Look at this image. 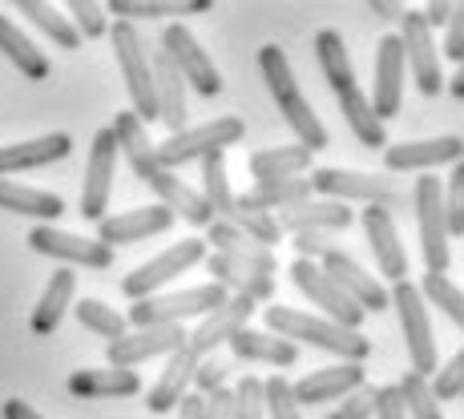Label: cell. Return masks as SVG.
<instances>
[{
    "instance_id": "cell-1",
    "label": "cell",
    "mask_w": 464,
    "mask_h": 419,
    "mask_svg": "<svg viewBox=\"0 0 464 419\" xmlns=\"http://www.w3.org/2000/svg\"><path fill=\"white\" fill-rule=\"evenodd\" d=\"M113 138H118V154L130 162V169L141 177V182L150 186V190L158 194V206H166L174 218L190 222V226L207 230L214 222V214L207 206V198H202L194 186H186L178 174H169V169H162V162H158V146L150 141L146 126H141L138 118L126 110L113 118Z\"/></svg>"
},
{
    "instance_id": "cell-2",
    "label": "cell",
    "mask_w": 464,
    "mask_h": 419,
    "mask_svg": "<svg viewBox=\"0 0 464 419\" xmlns=\"http://www.w3.org/2000/svg\"><path fill=\"white\" fill-rule=\"evenodd\" d=\"M263 323L271 335L287 338L295 347L307 343L315 351H327L339 363H368V355H372V338L363 331H347V327H335L327 319L307 315V310H295V307H266Z\"/></svg>"
},
{
    "instance_id": "cell-3",
    "label": "cell",
    "mask_w": 464,
    "mask_h": 419,
    "mask_svg": "<svg viewBox=\"0 0 464 419\" xmlns=\"http://www.w3.org/2000/svg\"><path fill=\"white\" fill-rule=\"evenodd\" d=\"M258 69H263V81L271 89L283 121H287L291 133H295V146H303L307 154L327 149V129H324V121H319V113L311 110V101L303 97L295 73H291L287 52H283L279 44H263V49H258Z\"/></svg>"
},
{
    "instance_id": "cell-4",
    "label": "cell",
    "mask_w": 464,
    "mask_h": 419,
    "mask_svg": "<svg viewBox=\"0 0 464 419\" xmlns=\"http://www.w3.org/2000/svg\"><path fill=\"white\" fill-rule=\"evenodd\" d=\"M311 194L339 206H380V210H404V190L388 174H363V169H339L315 166L311 169Z\"/></svg>"
},
{
    "instance_id": "cell-5",
    "label": "cell",
    "mask_w": 464,
    "mask_h": 419,
    "mask_svg": "<svg viewBox=\"0 0 464 419\" xmlns=\"http://www.w3.org/2000/svg\"><path fill=\"white\" fill-rule=\"evenodd\" d=\"M227 299L230 294L218 282H202V287H186V290H162L154 299L133 302L126 323L130 327H182L186 319H207Z\"/></svg>"
},
{
    "instance_id": "cell-6",
    "label": "cell",
    "mask_w": 464,
    "mask_h": 419,
    "mask_svg": "<svg viewBox=\"0 0 464 419\" xmlns=\"http://www.w3.org/2000/svg\"><path fill=\"white\" fill-rule=\"evenodd\" d=\"M110 41H113V57H118L121 81H126L133 118L146 126V121H158V105H154V69H150V49L141 41L138 24L130 21H113L110 24Z\"/></svg>"
},
{
    "instance_id": "cell-7",
    "label": "cell",
    "mask_w": 464,
    "mask_h": 419,
    "mask_svg": "<svg viewBox=\"0 0 464 419\" xmlns=\"http://www.w3.org/2000/svg\"><path fill=\"white\" fill-rule=\"evenodd\" d=\"M243 118H235V113H227V118H214V121H202V126H186L182 133H174V138H166L162 146H158V162L162 169H182L190 162H202V157L210 154H227L230 146H238L243 141Z\"/></svg>"
},
{
    "instance_id": "cell-8",
    "label": "cell",
    "mask_w": 464,
    "mask_h": 419,
    "mask_svg": "<svg viewBox=\"0 0 464 419\" xmlns=\"http://www.w3.org/2000/svg\"><path fill=\"white\" fill-rule=\"evenodd\" d=\"M388 299L400 315V335H404L408 363H412V371H420L424 379H432L436 376V331H432V315H428L420 287H416L412 279H404L388 290Z\"/></svg>"
},
{
    "instance_id": "cell-9",
    "label": "cell",
    "mask_w": 464,
    "mask_h": 419,
    "mask_svg": "<svg viewBox=\"0 0 464 419\" xmlns=\"http://www.w3.org/2000/svg\"><path fill=\"white\" fill-rule=\"evenodd\" d=\"M412 206H416V230H420V254H424V274H449L452 262V238H449V222H444V190L440 177L420 174L412 190Z\"/></svg>"
},
{
    "instance_id": "cell-10",
    "label": "cell",
    "mask_w": 464,
    "mask_h": 419,
    "mask_svg": "<svg viewBox=\"0 0 464 419\" xmlns=\"http://www.w3.org/2000/svg\"><path fill=\"white\" fill-rule=\"evenodd\" d=\"M207 254L210 251H207L202 238H182V243L166 246L162 254H154L150 262H141L138 271H130L126 279H121V294H126L130 302L154 299V294H162L178 274H186V271H194L198 262H207Z\"/></svg>"
},
{
    "instance_id": "cell-11",
    "label": "cell",
    "mask_w": 464,
    "mask_h": 419,
    "mask_svg": "<svg viewBox=\"0 0 464 419\" xmlns=\"http://www.w3.org/2000/svg\"><path fill=\"white\" fill-rule=\"evenodd\" d=\"M158 49L169 57V65L178 69V77L186 81V89H194L198 97H218L222 93V73L214 69L210 52L198 44L190 29H186L182 21L166 24L162 29V41H158Z\"/></svg>"
},
{
    "instance_id": "cell-12",
    "label": "cell",
    "mask_w": 464,
    "mask_h": 419,
    "mask_svg": "<svg viewBox=\"0 0 464 419\" xmlns=\"http://www.w3.org/2000/svg\"><path fill=\"white\" fill-rule=\"evenodd\" d=\"M291 282H295V290L311 302V307H319V319H327V323L347 327V331H360L363 319H368L352 299H347L343 290L335 287L332 279H327L319 262L295 258V262H291Z\"/></svg>"
},
{
    "instance_id": "cell-13",
    "label": "cell",
    "mask_w": 464,
    "mask_h": 419,
    "mask_svg": "<svg viewBox=\"0 0 464 419\" xmlns=\"http://www.w3.org/2000/svg\"><path fill=\"white\" fill-rule=\"evenodd\" d=\"M400 44H404V69L408 77L416 81L424 97H436L444 89V69H440V44H436V33L424 24L420 13L408 8L400 16Z\"/></svg>"
},
{
    "instance_id": "cell-14",
    "label": "cell",
    "mask_w": 464,
    "mask_h": 419,
    "mask_svg": "<svg viewBox=\"0 0 464 419\" xmlns=\"http://www.w3.org/2000/svg\"><path fill=\"white\" fill-rule=\"evenodd\" d=\"M118 138L113 129H97L93 146H89V162H85V182H82V218L85 222H102L110 210V194H113V169H118Z\"/></svg>"
},
{
    "instance_id": "cell-15",
    "label": "cell",
    "mask_w": 464,
    "mask_h": 419,
    "mask_svg": "<svg viewBox=\"0 0 464 419\" xmlns=\"http://www.w3.org/2000/svg\"><path fill=\"white\" fill-rule=\"evenodd\" d=\"M464 162V138L457 133H440V138L420 141H396L383 149V169L392 174H436L440 166Z\"/></svg>"
},
{
    "instance_id": "cell-16",
    "label": "cell",
    "mask_w": 464,
    "mask_h": 419,
    "mask_svg": "<svg viewBox=\"0 0 464 419\" xmlns=\"http://www.w3.org/2000/svg\"><path fill=\"white\" fill-rule=\"evenodd\" d=\"M182 347H186V327H133L118 343L105 347V359H110V367L133 371L138 363L169 359V355L182 351Z\"/></svg>"
},
{
    "instance_id": "cell-17",
    "label": "cell",
    "mask_w": 464,
    "mask_h": 419,
    "mask_svg": "<svg viewBox=\"0 0 464 419\" xmlns=\"http://www.w3.org/2000/svg\"><path fill=\"white\" fill-rule=\"evenodd\" d=\"M24 243H29L33 254L57 258V262H65V266H89V271H105V266L113 262L110 246H102L97 238L69 234V230H57V226H33Z\"/></svg>"
},
{
    "instance_id": "cell-18",
    "label": "cell",
    "mask_w": 464,
    "mask_h": 419,
    "mask_svg": "<svg viewBox=\"0 0 464 419\" xmlns=\"http://www.w3.org/2000/svg\"><path fill=\"white\" fill-rule=\"evenodd\" d=\"M324 274L335 282L339 290L347 294V299L355 302V307L363 310V315H380V310H388L392 307V299H388V287L376 279V274H368L360 262H355L347 251H327L324 254Z\"/></svg>"
},
{
    "instance_id": "cell-19",
    "label": "cell",
    "mask_w": 464,
    "mask_h": 419,
    "mask_svg": "<svg viewBox=\"0 0 464 419\" xmlns=\"http://www.w3.org/2000/svg\"><path fill=\"white\" fill-rule=\"evenodd\" d=\"M404 44H400L396 33H388V37L376 41V81H372V113H376L380 121L396 118L400 110H404Z\"/></svg>"
},
{
    "instance_id": "cell-20",
    "label": "cell",
    "mask_w": 464,
    "mask_h": 419,
    "mask_svg": "<svg viewBox=\"0 0 464 419\" xmlns=\"http://www.w3.org/2000/svg\"><path fill=\"white\" fill-rule=\"evenodd\" d=\"M251 315H255V302L230 294L218 310H210L207 319L194 323V331H186V351H190L194 359H207V355H214L222 343H230V335L251 327Z\"/></svg>"
},
{
    "instance_id": "cell-21",
    "label": "cell",
    "mask_w": 464,
    "mask_h": 419,
    "mask_svg": "<svg viewBox=\"0 0 464 419\" xmlns=\"http://www.w3.org/2000/svg\"><path fill=\"white\" fill-rule=\"evenodd\" d=\"M360 226H363V238H368L380 274L383 279H392V282H404L408 279V251H404V243H400L396 214L380 210V206H363L360 210Z\"/></svg>"
},
{
    "instance_id": "cell-22",
    "label": "cell",
    "mask_w": 464,
    "mask_h": 419,
    "mask_svg": "<svg viewBox=\"0 0 464 419\" xmlns=\"http://www.w3.org/2000/svg\"><path fill=\"white\" fill-rule=\"evenodd\" d=\"M174 226V214L158 202L150 206H138V210H126V214H105L97 222V243L102 246H133V243H146V238H158Z\"/></svg>"
},
{
    "instance_id": "cell-23",
    "label": "cell",
    "mask_w": 464,
    "mask_h": 419,
    "mask_svg": "<svg viewBox=\"0 0 464 419\" xmlns=\"http://www.w3.org/2000/svg\"><path fill=\"white\" fill-rule=\"evenodd\" d=\"M360 387H368V367L363 363H335V367L307 371L299 383H291L299 407L303 404H343Z\"/></svg>"
},
{
    "instance_id": "cell-24",
    "label": "cell",
    "mask_w": 464,
    "mask_h": 419,
    "mask_svg": "<svg viewBox=\"0 0 464 419\" xmlns=\"http://www.w3.org/2000/svg\"><path fill=\"white\" fill-rule=\"evenodd\" d=\"M283 234H343L347 226L355 222V210L352 206H339V202H327V198H307L299 206H287L275 214Z\"/></svg>"
},
{
    "instance_id": "cell-25",
    "label": "cell",
    "mask_w": 464,
    "mask_h": 419,
    "mask_svg": "<svg viewBox=\"0 0 464 419\" xmlns=\"http://www.w3.org/2000/svg\"><path fill=\"white\" fill-rule=\"evenodd\" d=\"M73 154V138L69 133H44V138L16 141V146H0V177L24 174V169H41L53 162H65Z\"/></svg>"
},
{
    "instance_id": "cell-26",
    "label": "cell",
    "mask_w": 464,
    "mask_h": 419,
    "mask_svg": "<svg viewBox=\"0 0 464 419\" xmlns=\"http://www.w3.org/2000/svg\"><path fill=\"white\" fill-rule=\"evenodd\" d=\"M69 395L73 399H133L141 391V376L126 367H82L69 376Z\"/></svg>"
},
{
    "instance_id": "cell-27",
    "label": "cell",
    "mask_w": 464,
    "mask_h": 419,
    "mask_svg": "<svg viewBox=\"0 0 464 419\" xmlns=\"http://www.w3.org/2000/svg\"><path fill=\"white\" fill-rule=\"evenodd\" d=\"M150 69H154V105H158V121L174 133L186 129V81L178 77V69L169 65V57L162 49L150 52Z\"/></svg>"
},
{
    "instance_id": "cell-28",
    "label": "cell",
    "mask_w": 464,
    "mask_h": 419,
    "mask_svg": "<svg viewBox=\"0 0 464 419\" xmlns=\"http://www.w3.org/2000/svg\"><path fill=\"white\" fill-rule=\"evenodd\" d=\"M194 371H198V359H194L186 347L169 355L162 376H158V383L146 391V407H150V412H154V415L178 412V404H182V399L190 395V387H194Z\"/></svg>"
},
{
    "instance_id": "cell-29",
    "label": "cell",
    "mask_w": 464,
    "mask_h": 419,
    "mask_svg": "<svg viewBox=\"0 0 464 419\" xmlns=\"http://www.w3.org/2000/svg\"><path fill=\"white\" fill-rule=\"evenodd\" d=\"M207 271H210V282H218V287L227 294H235V299H251V302L275 299L271 274H258V271L235 262V258H227V254H207Z\"/></svg>"
},
{
    "instance_id": "cell-30",
    "label": "cell",
    "mask_w": 464,
    "mask_h": 419,
    "mask_svg": "<svg viewBox=\"0 0 464 419\" xmlns=\"http://www.w3.org/2000/svg\"><path fill=\"white\" fill-rule=\"evenodd\" d=\"M202 243L214 246V254L235 258V262L251 266V271H258V274H271V279H275V271H279V258H275V251H263V246L251 243V238H246L243 230H235L230 222L214 218L207 226V238H202Z\"/></svg>"
},
{
    "instance_id": "cell-31",
    "label": "cell",
    "mask_w": 464,
    "mask_h": 419,
    "mask_svg": "<svg viewBox=\"0 0 464 419\" xmlns=\"http://www.w3.org/2000/svg\"><path fill=\"white\" fill-rule=\"evenodd\" d=\"M230 355L238 363H266V367H295L299 347L287 343V338L271 335V331H255V327H243L238 335H230Z\"/></svg>"
},
{
    "instance_id": "cell-32",
    "label": "cell",
    "mask_w": 464,
    "mask_h": 419,
    "mask_svg": "<svg viewBox=\"0 0 464 419\" xmlns=\"http://www.w3.org/2000/svg\"><path fill=\"white\" fill-rule=\"evenodd\" d=\"M73 294H77V274L69 271H57L49 279V287L41 290L37 307H33V319H29V331L37 338H49L53 331L61 327V319H65V310L73 307Z\"/></svg>"
},
{
    "instance_id": "cell-33",
    "label": "cell",
    "mask_w": 464,
    "mask_h": 419,
    "mask_svg": "<svg viewBox=\"0 0 464 419\" xmlns=\"http://www.w3.org/2000/svg\"><path fill=\"white\" fill-rule=\"evenodd\" d=\"M0 210L21 214V218H37V226H53L65 214V202L49 190H33V186L0 177Z\"/></svg>"
},
{
    "instance_id": "cell-34",
    "label": "cell",
    "mask_w": 464,
    "mask_h": 419,
    "mask_svg": "<svg viewBox=\"0 0 464 419\" xmlns=\"http://www.w3.org/2000/svg\"><path fill=\"white\" fill-rule=\"evenodd\" d=\"M255 182H287V177H303L315 169V154H307L303 146H271L258 149L246 162Z\"/></svg>"
},
{
    "instance_id": "cell-35",
    "label": "cell",
    "mask_w": 464,
    "mask_h": 419,
    "mask_svg": "<svg viewBox=\"0 0 464 419\" xmlns=\"http://www.w3.org/2000/svg\"><path fill=\"white\" fill-rule=\"evenodd\" d=\"M315 61L319 69H324L327 85H332V93H347V89H360V81H355V65H352V52H347L343 37H339L335 29H319L315 33Z\"/></svg>"
},
{
    "instance_id": "cell-36",
    "label": "cell",
    "mask_w": 464,
    "mask_h": 419,
    "mask_svg": "<svg viewBox=\"0 0 464 419\" xmlns=\"http://www.w3.org/2000/svg\"><path fill=\"white\" fill-rule=\"evenodd\" d=\"M307 198H315L307 177H287V182H255V190L238 194V206L258 210V214H279L287 206H299V202H307Z\"/></svg>"
},
{
    "instance_id": "cell-37",
    "label": "cell",
    "mask_w": 464,
    "mask_h": 419,
    "mask_svg": "<svg viewBox=\"0 0 464 419\" xmlns=\"http://www.w3.org/2000/svg\"><path fill=\"white\" fill-rule=\"evenodd\" d=\"M339 101V113H343L347 129L355 133V141L368 149H388V129H383V121L372 113V101L363 89H347V93L335 97Z\"/></svg>"
},
{
    "instance_id": "cell-38",
    "label": "cell",
    "mask_w": 464,
    "mask_h": 419,
    "mask_svg": "<svg viewBox=\"0 0 464 419\" xmlns=\"http://www.w3.org/2000/svg\"><path fill=\"white\" fill-rule=\"evenodd\" d=\"M105 13L113 21H162V16H186V13H210V0H110Z\"/></svg>"
},
{
    "instance_id": "cell-39",
    "label": "cell",
    "mask_w": 464,
    "mask_h": 419,
    "mask_svg": "<svg viewBox=\"0 0 464 419\" xmlns=\"http://www.w3.org/2000/svg\"><path fill=\"white\" fill-rule=\"evenodd\" d=\"M0 52H5V57L13 61L24 77H29V81H44V77H49V57H44L37 44L24 37V33L16 29L5 13H0Z\"/></svg>"
},
{
    "instance_id": "cell-40",
    "label": "cell",
    "mask_w": 464,
    "mask_h": 419,
    "mask_svg": "<svg viewBox=\"0 0 464 419\" xmlns=\"http://www.w3.org/2000/svg\"><path fill=\"white\" fill-rule=\"evenodd\" d=\"M16 13L21 16H29L33 24L49 37L57 49H82V37H77V29H73V21L69 16H61V8H53V5H44V0H21L16 5Z\"/></svg>"
},
{
    "instance_id": "cell-41",
    "label": "cell",
    "mask_w": 464,
    "mask_h": 419,
    "mask_svg": "<svg viewBox=\"0 0 464 419\" xmlns=\"http://www.w3.org/2000/svg\"><path fill=\"white\" fill-rule=\"evenodd\" d=\"M73 315H77V323H82L85 331H93L97 338H105V343H118V338L130 331L126 315H118V310H113L110 302H102V299L73 302Z\"/></svg>"
},
{
    "instance_id": "cell-42",
    "label": "cell",
    "mask_w": 464,
    "mask_h": 419,
    "mask_svg": "<svg viewBox=\"0 0 464 419\" xmlns=\"http://www.w3.org/2000/svg\"><path fill=\"white\" fill-rule=\"evenodd\" d=\"M420 294H424L428 307H436L440 315H449L452 323L460 327V335H464V290L449 279V274H424Z\"/></svg>"
},
{
    "instance_id": "cell-43",
    "label": "cell",
    "mask_w": 464,
    "mask_h": 419,
    "mask_svg": "<svg viewBox=\"0 0 464 419\" xmlns=\"http://www.w3.org/2000/svg\"><path fill=\"white\" fill-rule=\"evenodd\" d=\"M396 391H400V399H404L408 419H444L440 415V404H436V395H432V383H428L420 371L408 367L404 379L396 383Z\"/></svg>"
},
{
    "instance_id": "cell-44",
    "label": "cell",
    "mask_w": 464,
    "mask_h": 419,
    "mask_svg": "<svg viewBox=\"0 0 464 419\" xmlns=\"http://www.w3.org/2000/svg\"><path fill=\"white\" fill-rule=\"evenodd\" d=\"M69 16H73L77 37H85V41L110 37V13L97 0H69Z\"/></svg>"
},
{
    "instance_id": "cell-45",
    "label": "cell",
    "mask_w": 464,
    "mask_h": 419,
    "mask_svg": "<svg viewBox=\"0 0 464 419\" xmlns=\"http://www.w3.org/2000/svg\"><path fill=\"white\" fill-rule=\"evenodd\" d=\"M444 190V222H449V238H464V162L452 166V174L440 182Z\"/></svg>"
},
{
    "instance_id": "cell-46",
    "label": "cell",
    "mask_w": 464,
    "mask_h": 419,
    "mask_svg": "<svg viewBox=\"0 0 464 419\" xmlns=\"http://www.w3.org/2000/svg\"><path fill=\"white\" fill-rule=\"evenodd\" d=\"M266 404H263V379L258 376H243L230 391V419H263Z\"/></svg>"
},
{
    "instance_id": "cell-47",
    "label": "cell",
    "mask_w": 464,
    "mask_h": 419,
    "mask_svg": "<svg viewBox=\"0 0 464 419\" xmlns=\"http://www.w3.org/2000/svg\"><path fill=\"white\" fill-rule=\"evenodd\" d=\"M263 404H266V419H303L295 391H291V383L283 376H271L263 383Z\"/></svg>"
},
{
    "instance_id": "cell-48",
    "label": "cell",
    "mask_w": 464,
    "mask_h": 419,
    "mask_svg": "<svg viewBox=\"0 0 464 419\" xmlns=\"http://www.w3.org/2000/svg\"><path fill=\"white\" fill-rule=\"evenodd\" d=\"M432 383V395L436 404H452V399H464V347L452 355L444 367H436V376L428 379Z\"/></svg>"
},
{
    "instance_id": "cell-49",
    "label": "cell",
    "mask_w": 464,
    "mask_h": 419,
    "mask_svg": "<svg viewBox=\"0 0 464 419\" xmlns=\"http://www.w3.org/2000/svg\"><path fill=\"white\" fill-rule=\"evenodd\" d=\"M227 363L218 359V355H207V359H198V371H194V395L210 399L214 391L227 387Z\"/></svg>"
},
{
    "instance_id": "cell-50",
    "label": "cell",
    "mask_w": 464,
    "mask_h": 419,
    "mask_svg": "<svg viewBox=\"0 0 464 419\" xmlns=\"http://www.w3.org/2000/svg\"><path fill=\"white\" fill-rule=\"evenodd\" d=\"M440 57L449 61H464V0L460 5H452L449 13V24H444V37H440Z\"/></svg>"
},
{
    "instance_id": "cell-51",
    "label": "cell",
    "mask_w": 464,
    "mask_h": 419,
    "mask_svg": "<svg viewBox=\"0 0 464 419\" xmlns=\"http://www.w3.org/2000/svg\"><path fill=\"white\" fill-rule=\"evenodd\" d=\"M376 412V387H360L355 395H347L343 404H339V412H332L327 419H372Z\"/></svg>"
},
{
    "instance_id": "cell-52",
    "label": "cell",
    "mask_w": 464,
    "mask_h": 419,
    "mask_svg": "<svg viewBox=\"0 0 464 419\" xmlns=\"http://www.w3.org/2000/svg\"><path fill=\"white\" fill-rule=\"evenodd\" d=\"M372 419H408L404 399H400L396 383H388V387H376V412H372Z\"/></svg>"
},
{
    "instance_id": "cell-53",
    "label": "cell",
    "mask_w": 464,
    "mask_h": 419,
    "mask_svg": "<svg viewBox=\"0 0 464 419\" xmlns=\"http://www.w3.org/2000/svg\"><path fill=\"white\" fill-rule=\"evenodd\" d=\"M291 246H295V254L307 258V262H324V254L335 251L327 234H295V243H291Z\"/></svg>"
},
{
    "instance_id": "cell-54",
    "label": "cell",
    "mask_w": 464,
    "mask_h": 419,
    "mask_svg": "<svg viewBox=\"0 0 464 419\" xmlns=\"http://www.w3.org/2000/svg\"><path fill=\"white\" fill-rule=\"evenodd\" d=\"M449 13H452V5H449V0H432V5H428L420 16H424V24H428V29L436 33V29H444V24H449Z\"/></svg>"
},
{
    "instance_id": "cell-55",
    "label": "cell",
    "mask_w": 464,
    "mask_h": 419,
    "mask_svg": "<svg viewBox=\"0 0 464 419\" xmlns=\"http://www.w3.org/2000/svg\"><path fill=\"white\" fill-rule=\"evenodd\" d=\"M363 8H368V13L376 16V21H400V16L408 13L404 5H392V0H368Z\"/></svg>"
},
{
    "instance_id": "cell-56",
    "label": "cell",
    "mask_w": 464,
    "mask_h": 419,
    "mask_svg": "<svg viewBox=\"0 0 464 419\" xmlns=\"http://www.w3.org/2000/svg\"><path fill=\"white\" fill-rule=\"evenodd\" d=\"M207 419H230V387L214 391L207 399Z\"/></svg>"
},
{
    "instance_id": "cell-57",
    "label": "cell",
    "mask_w": 464,
    "mask_h": 419,
    "mask_svg": "<svg viewBox=\"0 0 464 419\" xmlns=\"http://www.w3.org/2000/svg\"><path fill=\"white\" fill-rule=\"evenodd\" d=\"M0 412H5V419H44L37 407L24 404V399H5V407H0Z\"/></svg>"
},
{
    "instance_id": "cell-58",
    "label": "cell",
    "mask_w": 464,
    "mask_h": 419,
    "mask_svg": "<svg viewBox=\"0 0 464 419\" xmlns=\"http://www.w3.org/2000/svg\"><path fill=\"white\" fill-rule=\"evenodd\" d=\"M178 419H207V399L190 391V395L178 404Z\"/></svg>"
},
{
    "instance_id": "cell-59",
    "label": "cell",
    "mask_w": 464,
    "mask_h": 419,
    "mask_svg": "<svg viewBox=\"0 0 464 419\" xmlns=\"http://www.w3.org/2000/svg\"><path fill=\"white\" fill-rule=\"evenodd\" d=\"M449 89H452V97H460V101H464V61L457 65V77L449 81Z\"/></svg>"
}]
</instances>
